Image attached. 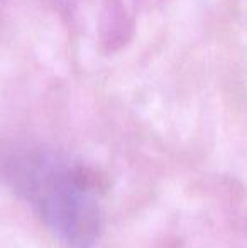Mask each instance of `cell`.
I'll use <instances>...</instances> for the list:
<instances>
[{"mask_svg": "<svg viewBox=\"0 0 247 248\" xmlns=\"http://www.w3.org/2000/svg\"><path fill=\"white\" fill-rule=\"evenodd\" d=\"M20 183L44 221L68 245L85 248L99 235L100 209L92 187L69 166L51 157H29Z\"/></svg>", "mask_w": 247, "mask_h": 248, "instance_id": "cell-1", "label": "cell"}]
</instances>
